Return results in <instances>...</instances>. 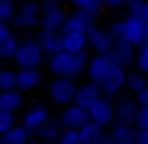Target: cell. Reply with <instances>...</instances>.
I'll return each mask as SVG.
<instances>
[{
    "instance_id": "cell-10",
    "label": "cell",
    "mask_w": 148,
    "mask_h": 144,
    "mask_svg": "<svg viewBox=\"0 0 148 144\" xmlns=\"http://www.w3.org/2000/svg\"><path fill=\"white\" fill-rule=\"evenodd\" d=\"M114 41H116V36L111 32V30L92 26L90 32H88V43H90V47L99 54H107L109 51L112 49Z\"/></svg>"
},
{
    "instance_id": "cell-19",
    "label": "cell",
    "mask_w": 148,
    "mask_h": 144,
    "mask_svg": "<svg viewBox=\"0 0 148 144\" xmlns=\"http://www.w3.org/2000/svg\"><path fill=\"white\" fill-rule=\"evenodd\" d=\"M34 133L30 129H26L25 126H13L10 131L0 135V142L2 144H26L32 141Z\"/></svg>"
},
{
    "instance_id": "cell-21",
    "label": "cell",
    "mask_w": 148,
    "mask_h": 144,
    "mask_svg": "<svg viewBox=\"0 0 148 144\" xmlns=\"http://www.w3.org/2000/svg\"><path fill=\"white\" fill-rule=\"evenodd\" d=\"M79 133H81V141H83V142L98 144L101 141V137L105 135V127L101 126V124L94 122V120H90V122H86L79 129Z\"/></svg>"
},
{
    "instance_id": "cell-42",
    "label": "cell",
    "mask_w": 148,
    "mask_h": 144,
    "mask_svg": "<svg viewBox=\"0 0 148 144\" xmlns=\"http://www.w3.org/2000/svg\"><path fill=\"white\" fill-rule=\"evenodd\" d=\"M116 144H137L135 141H116Z\"/></svg>"
},
{
    "instance_id": "cell-29",
    "label": "cell",
    "mask_w": 148,
    "mask_h": 144,
    "mask_svg": "<svg viewBox=\"0 0 148 144\" xmlns=\"http://www.w3.org/2000/svg\"><path fill=\"white\" fill-rule=\"evenodd\" d=\"M73 4L77 6V10H83L90 15H96L103 6V0H73Z\"/></svg>"
},
{
    "instance_id": "cell-20",
    "label": "cell",
    "mask_w": 148,
    "mask_h": 144,
    "mask_svg": "<svg viewBox=\"0 0 148 144\" xmlns=\"http://www.w3.org/2000/svg\"><path fill=\"white\" fill-rule=\"evenodd\" d=\"M66 17H68L66 11L58 6V8H54V10L43 11L40 25H41V28H45V30H58V32H60V28H62V25H64Z\"/></svg>"
},
{
    "instance_id": "cell-24",
    "label": "cell",
    "mask_w": 148,
    "mask_h": 144,
    "mask_svg": "<svg viewBox=\"0 0 148 144\" xmlns=\"http://www.w3.org/2000/svg\"><path fill=\"white\" fill-rule=\"evenodd\" d=\"M19 45H21V41H19L13 34H11L10 38H6V40L0 43V60H11V58H15Z\"/></svg>"
},
{
    "instance_id": "cell-4",
    "label": "cell",
    "mask_w": 148,
    "mask_h": 144,
    "mask_svg": "<svg viewBox=\"0 0 148 144\" xmlns=\"http://www.w3.org/2000/svg\"><path fill=\"white\" fill-rule=\"evenodd\" d=\"M43 56L45 54L36 40H25L21 41L17 49L15 62L19 68H40V64L43 62Z\"/></svg>"
},
{
    "instance_id": "cell-33",
    "label": "cell",
    "mask_w": 148,
    "mask_h": 144,
    "mask_svg": "<svg viewBox=\"0 0 148 144\" xmlns=\"http://www.w3.org/2000/svg\"><path fill=\"white\" fill-rule=\"evenodd\" d=\"M13 126H15L13 112H11V111H4V109H0V135L6 133V131H10Z\"/></svg>"
},
{
    "instance_id": "cell-2",
    "label": "cell",
    "mask_w": 148,
    "mask_h": 144,
    "mask_svg": "<svg viewBox=\"0 0 148 144\" xmlns=\"http://www.w3.org/2000/svg\"><path fill=\"white\" fill-rule=\"evenodd\" d=\"M111 30L116 38H124L126 41H130L131 45L139 47L146 41L148 36V23L143 21V19L135 17V15H127L124 21H116L111 25Z\"/></svg>"
},
{
    "instance_id": "cell-37",
    "label": "cell",
    "mask_w": 148,
    "mask_h": 144,
    "mask_svg": "<svg viewBox=\"0 0 148 144\" xmlns=\"http://www.w3.org/2000/svg\"><path fill=\"white\" fill-rule=\"evenodd\" d=\"M10 36H11V30H10V26H8V23L0 21V43H2L6 38H10Z\"/></svg>"
},
{
    "instance_id": "cell-15",
    "label": "cell",
    "mask_w": 148,
    "mask_h": 144,
    "mask_svg": "<svg viewBox=\"0 0 148 144\" xmlns=\"http://www.w3.org/2000/svg\"><path fill=\"white\" fill-rule=\"evenodd\" d=\"M62 131H64L62 120L47 118V122L41 124V127H38V129L34 131V137H36L38 141H58Z\"/></svg>"
},
{
    "instance_id": "cell-40",
    "label": "cell",
    "mask_w": 148,
    "mask_h": 144,
    "mask_svg": "<svg viewBox=\"0 0 148 144\" xmlns=\"http://www.w3.org/2000/svg\"><path fill=\"white\" fill-rule=\"evenodd\" d=\"M98 144H116V141H114V137H112L111 133H105Z\"/></svg>"
},
{
    "instance_id": "cell-41",
    "label": "cell",
    "mask_w": 148,
    "mask_h": 144,
    "mask_svg": "<svg viewBox=\"0 0 148 144\" xmlns=\"http://www.w3.org/2000/svg\"><path fill=\"white\" fill-rule=\"evenodd\" d=\"M124 2H126V0H103V6H109V8H118V6H122Z\"/></svg>"
},
{
    "instance_id": "cell-5",
    "label": "cell",
    "mask_w": 148,
    "mask_h": 144,
    "mask_svg": "<svg viewBox=\"0 0 148 144\" xmlns=\"http://www.w3.org/2000/svg\"><path fill=\"white\" fill-rule=\"evenodd\" d=\"M75 92H77V84L73 81V77H64L60 75L58 79H54L49 86V96L53 101L60 105H69L75 101Z\"/></svg>"
},
{
    "instance_id": "cell-34",
    "label": "cell",
    "mask_w": 148,
    "mask_h": 144,
    "mask_svg": "<svg viewBox=\"0 0 148 144\" xmlns=\"http://www.w3.org/2000/svg\"><path fill=\"white\" fill-rule=\"evenodd\" d=\"M133 126L137 127V129H148V107L139 105V111H137V114H135Z\"/></svg>"
},
{
    "instance_id": "cell-22",
    "label": "cell",
    "mask_w": 148,
    "mask_h": 144,
    "mask_svg": "<svg viewBox=\"0 0 148 144\" xmlns=\"http://www.w3.org/2000/svg\"><path fill=\"white\" fill-rule=\"evenodd\" d=\"M23 105V94L19 88H11V90H0V109L4 111H17Z\"/></svg>"
},
{
    "instance_id": "cell-43",
    "label": "cell",
    "mask_w": 148,
    "mask_h": 144,
    "mask_svg": "<svg viewBox=\"0 0 148 144\" xmlns=\"http://www.w3.org/2000/svg\"><path fill=\"white\" fill-rule=\"evenodd\" d=\"M40 144H58V141H40Z\"/></svg>"
},
{
    "instance_id": "cell-25",
    "label": "cell",
    "mask_w": 148,
    "mask_h": 144,
    "mask_svg": "<svg viewBox=\"0 0 148 144\" xmlns=\"http://www.w3.org/2000/svg\"><path fill=\"white\" fill-rule=\"evenodd\" d=\"M40 23H41L40 15H28V13H23V11L15 13L13 19H11V25L15 28H32V26H38Z\"/></svg>"
},
{
    "instance_id": "cell-18",
    "label": "cell",
    "mask_w": 148,
    "mask_h": 144,
    "mask_svg": "<svg viewBox=\"0 0 148 144\" xmlns=\"http://www.w3.org/2000/svg\"><path fill=\"white\" fill-rule=\"evenodd\" d=\"M41 83V73L38 68H21L17 71V88L19 90H32Z\"/></svg>"
},
{
    "instance_id": "cell-7",
    "label": "cell",
    "mask_w": 148,
    "mask_h": 144,
    "mask_svg": "<svg viewBox=\"0 0 148 144\" xmlns=\"http://www.w3.org/2000/svg\"><path fill=\"white\" fill-rule=\"evenodd\" d=\"M94 17L96 15H90L83 10L75 11V13H71L69 17H66L64 25H62V28H60V34H68V32H86L88 34L92 26H96Z\"/></svg>"
},
{
    "instance_id": "cell-48",
    "label": "cell",
    "mask_w": 148,
    "mask_h": 144,
    "mask_svg": "<svg viewBox=\"0 0 148 144\" xmlns=\"http://www.w3.org/2000/svg\"><path fill=\"white\" fill-rule=\"evenodd\" d=\"M81 144H88V142H81Z\"/></svg>"
},
{
    "instance_id": "cell-36",
    "label": "cell",
    "mask_w": 148,
    "mask_h": 144,
    "mask_svg": "<svg viewBox=\"0 0 148 144\" xmlns=\"http://www.w3.org/2000/svg\"><path fill=\"white\" fill-rule=\"evenodd\" d=\"M135 142L137 144H148V129H137Z\"/></svg>"
},
{
    "instance_id": "cell-9",
    "label": "cell",
    "mask_w": 148,
    "mask_h": 144,
    "mask_svg": "<svg viewBox=\"0 0 148 144\" xmlns=\"http://www.w3.org/2000/svg\"><path fill=\"white\" fill-rule=\"evenodd\" d=\"M60 120H62V124H64V127L81 129L86 122H90V112H88V109H83L81 105H77L75 101H73V103L66 105Z\"/></svg>"
},
{
    "instance_id": "cell-49",
    "label": "cell",
    "mask_w": 148,
    "mask_h": 144,
    "mask_svg": "<svg viewBox=\"0 0 148 144\" xmlns=\"http://www.w3.org/2000/svg\"><path fill=\"white\" fill-rule=\"evenodd\" d=\"M0 144H2V142H0Z\"/></svg>"
},
{
    "instance_id": "cell-27",
    "label": "cell",
    "mask_w": 148,
    "mask_h": 144,
    "mask_svg": "<svg viewBox=\"0 0 148 144\" xmlns=\"http://www.w3.org/2000/svg\"><path fill=\"white\" fill-rule=\"evenodd\" d=\"M17 88V73L11 69H0V90Z\"/></svg>"
},
{
    "instance_id": "cell-12",
    "label": "cell",
    "mask_w": 148,
    "mask_h": 144,
    "mask_svg": "<svg viewBox=\"0 0 148 144\" xmlns=\"http://www.w3.org/2000/svg\"><path fill=\"white\" fill-rule=\"evenodd\" d=\"M101 97V88L99 84L92 83V81H88V83L81 84V86H77V92H75V103L81 105L83 109H90L92 105L96 103Z\"/></svg>"
},
{
    "instance_id": "cell-1",
    "label": "cell",
    "mask_w": 148,
    "mask_h": 144,
    "mask_svg": "<svg viewBox=\"0 0 148 144\" xmlns=\"http://www.w3.org/2000/svg\"><path fill=\"white\" fill-rule=\"evenodd\" d=\"M88 53L81 51V53H69V51L62 49L60 53L49 56V69L54 75H64V77H79L84 73L88 66Z\"/></svg>"
},
{
    "instance_id": "cell-39",
    "label": "cell",
    "mask_w": 148,
    "mask_h": 144,
    "mask_svg": "<svg viewBox=\"0 0 148 144\" xmlns=\"http://www.w3.org/2000/svg\"><path fill=\"white\" fill-rule=\"evenodd\" d=\"M54 8H58L56 0H43L41 2V11H49V10H54Z\"/></svg>"
},
{
    "instance_id": "cell-38",
    "label": "cell",
    "mask_w": 148,
    "mask_h": 144,
    "mask_svg": "<svg viewBox=\"0 0 148 144\" xmlns=\"http://www.w3.org/2000/svg\"><path fill=\"white\" fill-rule=\"evenodd\" d=\"M137 101H139V105H145V107H148V84L137 94Z\"/></svg>"
},
{
    "instance_id": "cell-6",
    "label": "cell",
    "mask_w": 148,
    "mask_h": 144,
    "mask_svg": "<svg viewBox=\"0 0 148 144\" xmlns=\"http://www.w3.org/2000/svg\"><path fill=\"white\" fill-rule=\"evenodd\" d=\"M135 56H137V49L135 45H131L130 41H126L124 38H116L112 49L107 53V58L111 64H118L122 68H127L135 62Z\"/></svg>"
},
{
    "instance_id": "cell-8",
    "label": "cell",
    "mask_w": 148,
    "mask_h": 144,
    "mask_svg": "<svg viewBox=\"0 0 148 144\" xmlns=\"http://www.w3.org/2000/svg\"><path fill=\"white\" fill-rule=\"evenodd\" d=\"M88 112H90V120L101 124L103 127L105 126H111V124L114 122V118H116L114 105H112L111 99H109V97H105V96L99 97V99L96 101L90 109H88Z\"/></svg>"
},
{
    "instance_id": "cell-35",
    "label": "cell",
    "mask_w": 148,
    "mask_h": 144,
    "mask_svg": "<svg viewBox=\"0 0 148 144\" xmlns=\"http://www.w3.org/2000/svg\"><path fill=\"white\" fill-rule=\"evenodd\" d=\"M19 11H23V13H28V15H40L41 4L34 2V0H26L25 4H21V10H19Z\"/></svg>"
},
{
    "instance_id": "cell-3",
    "label": "cell",
    "mask_w": 148,
    "mask_h": 144,
    "mask_svg": "<svg viewBox=\"0 0 148 144\" xmlns=\"http://www.w3.org/2000/svg\"><path fill=\"white\" fill-rule=\"evenodd\" d=\"M126 79H127V73H126V68L118 64H112L109 68L107 75L103 77V81L99 83V88H101V94L109 99H114L118 96V92L126 86Z\"/></svg>"
},
{
    "instance_id": "cell-32",
    "label": "cell",
    "mask_w": 148,
    "mask_h": 144,
    "mask_svg": "<svg viewBox=\"0 0 148 144\" xmlns=\"http://www.w3.org/2000/svg\"><path fill=\"white\" fill-rule=\"evenodd\" d=\"M135 64H137V68L141 69L143 73L148 75V43H146V41L143 45H139L137 56H135Z\"/></svg>"
},
{
    "instance_id": "cell-23",
    "label": "cell",
    "mask_w": 148,
    "mask_h": 144,
    "mask_svg": "<svg viewBox=\"0 0 148 144\" xmlns=\"http://www.w3.org/2000/svg\"><path fill=\"white\" fill-rule=\"evenodd\" d=\"M111 135L114 137V141H135L137 135V127L133 124H126V122H112L111 124Z\"/></svg>"
},
{
    "instance_id": "cell-30",
    "label": "cell",
    "mask_w": 148,
    "mask_h": 144,
    "mask_svg": "<svg viewBox=\"0 0 148 144\" xmlns=\"http://www.w3.org/2000/svg\"><path fill=\"white\" fill-rule=\"evenodd\" d=\"M130 13L148 23V0H135V2H130Z\"/></svg>"
},
{
    "instance_id": "cell-28",
    "label": "cell",
    "mask_w": 148,
    "mask_h": 144,
    "mask_svg": "<svg viewBox=\"0 0 148 144\" xmlns=\"http://www.w3.org/2000/svg\"><path fill=\"white\" fill-rule=\"evenodd\" d=\"M81 133L75 127H64V131L58 137V144H81Z\"/></svg>"
},
{
    "instance_id": "cell-44",
    "label": "cell",
    "mask_w": 148,
    "mask_h": 144,
    "mask_svg": "<svg viewBox=\"0 0 148 144\" xmlns=\"http://www.w3.org/2000/svg\"><path fill=\"white\" fill-rule=\"evenodd\" d=\"M64 2H68V4H73V0H64Z\"/></svg>"
},
{
    "instance_id": "cell-47",
    "label": "cell",
    "mask_w": 148,
    "mask_h": 144,
    "mask_svg": "<svg viewBox=\"0 0 148 144\" xmlns=\"http://www.w3.org/2000/svg\"><path fill=\"white\" fill-rule=\"evenodd\" d=\"M146 43H148V36H146Z\"/></svg>"
},
{
    "instance_id": "cell-45",
    "label": "cell",
    "mask_w": 148,
    "mask_h": 144,
    "mask_svg": "<svg viewBox=\"0 0 148 144\" xmlns=\"http://www.w3.org/2000/svg\"><path fill=\"white\" fill-rule=\"evenodd\" d=\"M26 144H36V142H32V141H28V142H26Z\"/></svg>"
},
{
    "instance_id": "cell-11",
    "label": "cell",
    "mask_w": 148,
    "mask_h": 144,
    "mask_svg": "<svg viewBox=\"0 0 148 144\" xmlns=\"http://www.w3.org/2000/svg\"><path fill=\"white\" fill-rule=\"evenodd\" d=\"M36 41L40 43L45 56H53V54L62 51V34L58 30L41 28V32H38V36H36Z\"/></svg>"
},
{
    "instance_id": "cell-31",
    "label": "cell",
    "mask_w": 148,
    "mask_h": 144,
    "mask_svg": "<svg viewBox=\"0 0 148 144\" xmlns=\"http://www.w3.org/2000/svg\"><path fill=\"white\" fill-rule=\"evenodd\" d=\"M15 13V0H0V21L11 23Z\"/></svg>"
},
{
    "instance_id": "cell-46",
    "label": "cell",
    "mask_w": 148,
    "mask_h": 144,
    "mask_svg": "<svg viewBox=\"0 0 148 144\" xmlns=\"http://www.w3.org/2000/svg\"><path fill=\"white\" fill-rule=\"evenodd\" d=\"M127 2H135V0H127Z\"/></svg>"
},
{
    "instance_id": "cell-16",
    "label": "cell",
    "mask_w": 148,
    "mask_h": 144,
    "mask_svg": "<svg viewBox=\"0 0 148 144\" xmlns=\"http://www.w3.org/2000/svg\"><path fill=\"white\" fill-rule=\"evenodd\" d=\"M88 34L86 32H68L62 34V49L69 53H81L88 47Z\"/></svg>"
},
{
    "instance_id": "cell-13",
    "label": "cell",
    "mask_w": 148,
    "mask_h": 144,
    "mask_svg": "<svg viewBox=\"0 0 148 144\" xmlns=\"http://www.w3.org/2000/svg\"><path fill=\"white\" fill-rule=\"evenodd\" d=\"M111 62H109L107 54H96V56H92L90 60H88V66H86V71H88V79L92 81V83L99 84L101 81H103V77L107 75L109 68H111Z\"/></svg>"
},
{
    "instance_id": "cell-17",
    "label": "cell",
    "mask_w": 148,
    "mask_h": 144,
    "mask_svg": "<svg viewBox=\"0 0 148 144\" xmlns=\"http://www.w3.org/2000/svg\"><path fill=\"white\" fill-rule=\"evenodd\" d=\"M47 118H49V111H47V109H45L43 105H34V107L25 114V118H23V126L34 133L38 127H41V124L47 122Z\"/></svg>"
},
{
    "instance_id": "cell-14",
    "label": "cell",
    "mask_w": 148,
    "mask_h": 144,
    "mask_svg": "<svg viewBox=\"0 0 148 144\" xmlns=\"http://www.w3.org/2000/svg\"><path fill=\"white\" fill-rule=\"evenodd\" d=\"M137 111H139V101L131 99V97H126V96H122L114 105V112H116V120L118 122L133 124Z\"/></svg>"
},
{
    "instance_id": "cell-26",
    "label": "cell",
    "mask_w": 148,
    "mask_h": 144,
    "mask_svg": "<svg viewBox=\"0 0 148 144\" xmlns=\"http://www.w3.org/2000/svg\"><path fill=\"white\" fill-rule=\"evenodd\" d=\"M126 84H127V88H130L131 92L139 94V92H141L143 88L148 84V75H146V73H143L141 69H139V71H131V73H127Z\"/></svg>"
}]
</instances>
